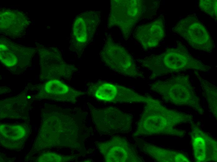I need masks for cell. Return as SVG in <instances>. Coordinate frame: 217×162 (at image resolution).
Segmentation results:
<instances>
[{
	"label": "cell",
	"instance_id": "cell-1",
	"mask_svg": "<svg viewBox=\"0 0 217 162\" xmlns=\"http://www.w3.org/2000/svg\"><path fill=\"white\" fill-rule=\"evenodd\" d=\"M139 62L142 67L151 71V79L189 69L208 72L211 68L194 57L180 42L176 48H168L161 54L146 57Z\"/></svg>",
	"mask_w": 217,
	"mask_h": 162
},
{
	"label": "cell",
	"instance_id": "cell-2",
	"mask_svg": "<svg viewBox=\"0 0 217 162\" xmlns=\"http://www.w3.org/2000/svg\"><path fill=\"white\" fill-rule=\"evenodd\" d=\"M31 151L74 145L77 131L73 118L71 116L65 112L53 111L44 112Z\"/></svg>",
	"mask_w": 217,
	"mask_h": 162
},
{
	"label": "cell",
	"instance_id": "cell-3",
	"mask_svg": "<svg viewBox=\"0 0 217 162\" xmlns=\"http://www.w3.org/2000/svg\"><path fill=\"white\" fill-rule=\"evenodd\" d=\"M150 89L167 102L178 105H190L201 111L189 75H174L156 81L151 84Z\"/></svg>",
	"mask_w": 217,
	"mask_h": 162
},
{
	"label": "cell",
	"instance_id": "cell-4",
	"mask_svg": "<svg viewBox=\"0 0 217 162\" xmlns=\"http://www.w3.org/2000/svg\"><path fill=\"white\" fill-rule=\"evenodd\" d=\"M145 104L133 136L167 133L169 121L180 112L166 108L159 101L151 97Z\"/></svg>",
	"mask_w": 217,
	"mask_h": 162
},
{
	"label": "cell",
	"instance_id": "cell-5",
	"mask_svg": "<svg viewBox=\"0 0 217 162\" xmlns=\"http://www.w3.org/2000/svg\"><path fill=\"white\" fill-rule=\"evenodd\" d=\"M107 39L99 55L104 64L112 70L124 76L134 79L144 78L136 67L131 54L122 46Z\"/></svg>",
	"mask_w": 217,
	"mask_h": 162
},
{
	"label": "cell",
	"instance_id": "cell-6",
	"mask_svg": "<svg viewBox=\"0 0 217 162\" xmlns=\"http://www.w3.org/2000/svg\"><path fill=\"white\" fill-rule=\"evenodd\" d=\"M143 9L142 0H112L109 20V26H118L124 39L127 40L141 17Z\"/></svg>",
	"mask_w": 217,
	"mask_h": 162
},
{
	"label": "cell",
	"instance_id": "cell-7",
	"mask_svg": "<svg viewBox=\"0 0 217 162\" xmlns=\"http://www.w3.org/2000/svg\"><path fill=\"white\" fill-rule=\"evenodd\" d=\"M87 92L96 99L113 103L145 104L148 98L135 91L120 85L106 82H89L86 84Z\"/></svg>",
	"mask_w": 217,
	"mask_h": 162
},
{
	"label": "cell",
	"instance_id": "cell-8",
	"mask_svg": "<svg viewBox=\"0 0 217 162\" xmlns=\"http://www.w3.org/2000/svg\"><path fill=\"white\" fill-rule=\"evenodd\" d=\"M90 114L100 132L104 133H128L132 129L131 116L114 107L98 108L88 104Z\"/></svg>",
	"mask_w": 217,
	"mask_h": 162
},
{
	"label": "cell",
	"instance_id": "cell-9",
	"mask_svg": "<svg viewBox=\"0 0 217 162\" xmlns=\"http://www.w3.org/2000/svg\"><path fill=\"white\" fill-rule=\"evenodd\" d=\"M173 30L195 50L210 53L215 47L208 30L195 15H189L180 20Z\"/></svg>",
	"mask_w": 217,
	"mask_h": 162
},
{
	"label": "cell",
	"instance_id": "cell-10",
	"mask_svg": "<svg viewBox=\"0 0 217 162\" xmlns=\"http://www.w3.org/2000/svg\"><path fill=\"white\" fill-rule=\"evenodd\" d=\"M97 145L106 162H142L143 160L135 146L124 137L116 136L98 142Z\"/></svg>",
	"mask_w": 217,
	"mask_h": 162
},
{
	"label": "cell",
	"instance_id": "cell-11",
	"mask_svg": "<svg viewBox=\"0 0 217 162\" xmlns=\"http://www.w3.org/2000/svg\"><path fill=\"white\" fill-rule=\"evenodd\" d=\"M40 51L41 79H67L77 71L75 65L68 64L64 61L56 49L46 48Z\"/></svg>",
	"mask_w": 217,
	"mask_h": 162
},
{
	"label": "cell",
	"instance_id": "cell-12",
	"mask_svg": "<svg viewBox=\"0 0 217 162\" xmlns=\"http://www.w3.org/2000/svg\"><path fill=\"white\" fill-rule=\"evenodd\" d=\"M33 51L31 49L12 43L7 40L0 42V60L14 73L23 71L31 59Z\"/></svg>",
	"mask_w": 217,
	"mask_h": 162
},
{
	"label": "cell",
	"instance_id": "cell-13",
	"mask_svg": "<svg viewBox=\"0 0 217 162\" xmlns=\"http://www.w3.org/2000/svg\"><path fill=\"white\" fill-rule=\"evenodd\" d=\"M37 93L35 98L49 99L64 102L75 103L84 93L72 88L58 79L49 80L36 86Z\"/></svg>",
	"mask_w": 217,
	"mask_h": 162
},
{
	"label": "cell",
	"instance_id": "cell-14",
	"mask_svg": "<svg viewBox=\"0 0 217 162\" xmlns=\"http://www.w3.org/2000/svg\"><path fill=\"white\" fill-rule=\"evenodd\" d=\"M164 19L160 16L152 21L136 29L134 37L145 50L157 47L165 36Z\"/></svg>",
	"mask_w": 217,
	"mask_h": 162
},
{
	"label": "cell",
	"instance_id": "cell-15",
	"mask_svg": "<svg viewBox=\"0 0 217 162\" xmlns=\"http://www.w3.org/2000/svg\"><path fill=\"white\" fill-rule=\"evenodd\" d=\"M0 128L1 145L10 150L21 148L30 133L29 126L26 124H1Z\"/></svg>",
	"mask_w": 217,
	"mask_h": 162
},
{
	"label": "cell",
	"instance_id": "cell-16",
	"mask_svg": "<svg viewBox=\"0 0 217 162\" xmlns=\"http://www.w3.org/2000/svg\"><path fill=\"white\" fill-rule=\"evenodd\" d=\"M23 14L12 10L2 11L0 13L1 30L11 37L20 36L28 24V21Z\"/></svg>",
	"mask_w": 217,
	"mask_h": 162
},
{
	"label": "cell",
	"instance_id": "cell-17",
	"mask_svg": "<svg viewBox=\"0 0 217 162\" xmlns=\"http://www.w3.org/2000/svg\"><path fill=\"white\" fill-rule=\"evenodd\" d=\"M84 13L78 17L75 21L73 34L77 44L83 47L94 33L98 22V16L96 13Z\"/></svg>",
	"mask_w": 217,
	"mask_h": 162
},
{
	"label": "cell",
	"instance_id": "cell-18",
	"mask_svg": "<svg viewBox=\"0 0 217 162\" xmlns=\"http://www.w3.org/2000/svg\"><path fill=\"white\" fill-rule=\"evenodd\" d=\"M25 96H18L0 102V118L26 119L28 104Z\"/></svg>",
	"mask_w": 217,
	"mask_h": 162
},
{
	"label": "cell",
	"instance_id": "cell-19",
	"mask_svg": "<svg viewBox=\"0 0 217 162\" xmlns=\"http://www.w3.org/2000/svg\"><path fill=\"white\" fill-rule=\"evenodd\" d=\"M194 73L199 80L202 89L205 92L213 112L216 113L217 111V87L212 83L202 78L197 71H194Z\"/></svg>",
	"mask_w": 217,
	"mask_h": 162
},
{
	"label": "cell",
	"instance_id": "cell-20",
	"mask_svg": "<svg viewBox=\"0 0 217 162\" xmlns=\"http://www.w3.org/2000/svg\"><path fill=\"white\" fill-rule=\"evenodd\" d=\"M74 156L62 155L52 152L41 154L36 160V162H66L74 158Z\"/></svg>",
	"mask_w": 217,
	"mask_h": 162
},
{
	"label": "cell",
	"instance_id": "cell-21",
	"mask_svg": "<svg viewBox=\"0 0 217 162\" xmlns=\"http://www.w3.org/2000/svg\"><path fill=\"white\" fill-rule=\"evenodd\" d=\"M200 10L212 17H217V5L216 0H200L199 2Z\"/></svg>",
	"mask_w": 217,
	"mask_h": 162
}]
</instances>
